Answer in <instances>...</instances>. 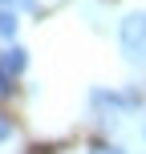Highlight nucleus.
<instances>
[{"instance_id":"nucleus-1","label":"nucleus","mask_w":146,"mask_h":154,"mask_svg":"<svg viewBox=\"0 0 146 154\" xmlns=\"http://www.w3.org/2000/svg\"><path fill=\"white\" fill-rule=\"evenodd\" d=\"M118 41L130 65H146V12H130L118 24Z\"/></svg>"},{"instance_id":"nucleus-2","label":"nucleus","mask_w":146,"mask_h":154,"mask_svg":"<svg viewBox=\"0 0 146 154\" xmlns=\"http://www.w3.org/2000/svg\"><path fill=\"white\" fill-rule=\"evenodd\" d=\"M24 65H29V53H24L20 45H8L4 53H0V69H4L8 77H20V73H24Z\"/></svg>"},{"instance_id":"nucleus-3","label":"nucleus","mask_w":146,"mask_h":154,"mask_svg":"<svg viewBox=\"0 0 146 154\" xmlns=\"http://www.w3.org/2000/svg\"><path fill=\"white\" fill-rule=\"evenodd\" d=\"M16 29H20V20H16V8H4L0 4V41H12Z\"/></svg>"},{"instance_id":"nucleus-4","label":"nucleus","mask_w":146,"mask_h":154,"mask_svg":"<svg viewBox=\"0 0 146 154\" xmlns=\"http://www.w3.org/2000/svg\"><path fill=\"white\" fill-rule=\"evenodd\" d=\"M4 8H16V12H37V0H0Z\"/></svg>"},{"instance_id":"nucleus-5","label":"nucleus","mask_w":146,"mask_h":154,"mask_svg":"<svg viewBox=\"0 0 146 154\" xmlns=\"http://www.w3.org/2000/svg\"><path fill=\"white\" fill-rule=\"evenodd\" d=\"M4 97H12V77L0 69V101H4Z\"/></svg>"},{"instance_id":"nucleus-6","label":"nucleus","mask_w":146,"mask_h":154,"mask_svg":"<svg viewBox=\"0 0 146 154\" xmlns=\"http://www.w3.org/2000/svg\"><path fill=\"white\" fill-rule=\"evenodd\" d=\"M8 138H12V118L0 114V142H8Z\"/></svg>"},{"instance_id":"nucleus-7","label":"nucleus","mask_w":146,"mask_h":154,"mask_svg":"<svg viewBox=\"0 0 146 154\" xmlns=\"http://www.w3.org/2000/svg\"><path fill=\"white\" fill-rule=\"evenodd\" d=\"M89 154H126V150H122V146H93Z\"/></svg>"}]
</instances>
